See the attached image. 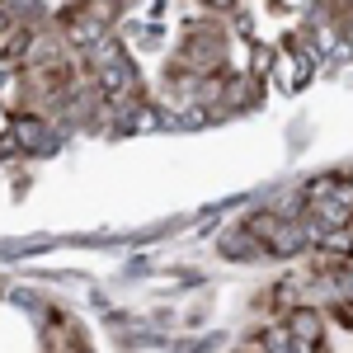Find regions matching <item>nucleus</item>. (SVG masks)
Segmentation results:
<instances>
[{"mask_svg": "<svg viewBox=\"0 0 353 353\" xmlns=\"http://www.w3.org/2000/svg\"><path fill=\"white\" fill-rule=\"evenodd\" d=\"M288 334H292V339H306V344H321V316H316L311 306H297V311L288 316Z\"/></svg>", "mask_w": 353, "mask_h": 353, "instance_id": "nucleus-5", "label": "nucleus"}, {"mask_svg": "<svg viewBox=\"0 0 353 353\" xmlns=\"http://www.w3.org/2000/svg\"><path fill=\"white\" fill-rule=\"evenodd\" d=\"M90 66H94V81H99L104 104H128L137 94V71H132V61H128V52H123L113 38L90 43Z\"/></svg>", "mask_w": 353, "mask_h": 353, "instance_id": "nucleus-1", "label": "nucleus"}, {"mask_svg": "<svg viewBox=\"0 0 353 353\" xmlns=\"http://www.w3.org/2000/svg\"><path fill=\"white\" fill-rule=\"evenodd\" d=\"M221 57H226V43H221L217 28H198L179 43V71L184 76H217Z\"/></svg>", "mask_w": 353, "mask_h": 353, "instance_id": "nucleus-2", "label": "nucleus"}, {"mask_svg": "<svg viewBox=\"0 0 353 353\" xmlns=\"http://www.w3.org/2000/svg\"><path fill=\"white\" fill-rule=\"evenodd\" d=\"M311 76V52L306 48H283V52L273 57V81L283 85V90H301Z\"/></svg>", "mask_w": 353, "mask_h": 353, "instance_id": "nucleus-3", "label": "nucleus"}, {"mask_svg": "<svg viewBox=\"0 0 353 353\" xmlns=\"http://www.w3.org/2000/svg\"><path fill=\"white\" fill-rule=\"evenodd\" d=\"M10 132H14V123H10V113L0 109V137H10Z\"/></svg>", "mask_w": 353, "mask_h": 353, "instance_id": "nucleus-7", "label": "nucleus"}, {"mask_svg": "<svg viewBox=\"0 0 353 353\" xmlns=\"http://www.w3.org/2000/svg\"><path fill=\"white\" fill-rule=\"evenodd\" d=\"M269 254H301V250H311V231H306V221H278L273 226V236L264 241Z\"/></svg>", "mask_w": 353, "mask_h": 353, "instance_id": "nucleus-4", "label": "nucleus"}, {"mask_svg": "<svg viewBox=\"0 0 353 353\" xmlns=\"http://www.w3.org/2000/svg\"><path fill=\"white\" fill-rule=\"evenodd\" d=\"M28 90V81L19 76V71H0V109L10 113L14 104H19V94Z\"/></svg>", "mask_w": 353, "mask_h": 353, "instance_id": "nucleus-6", "label": "nucleus"}]
</instances>
